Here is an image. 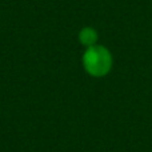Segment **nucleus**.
Masks as SVG:
<instances>
[{
  "instance_id": "nucleus-1",
  "label": "nucleus",
  "mask_w": 152,
  "mask_h": 152,
  "mask_svg": "<svg viewBox=\"0 0 152 152\" xmlns=\"http://www.w3.org/2000/svg\"><path fill=\"white\" fill-rule=\"evenodd\" d=\"M84 71L92 77H104L111 72L113 58L111 51L102 44H95L86 48L81 58Z\"/></svg>"
},
{
  "instance_id": "nucleus-2",
  "label": "nucleus",
  "mask_w": 152,
  "mask_h": 152,
  "mask_svg": "<svg viewBox=\"0 0 152 152\" xmlns=\"http://www.w3.org/2000/svg\"><path fill=\"white\" fill-rule=\"evenodd\" d=\"M77 39H79V43H80L83 47L88 48V47H92V45L97 44L99 34H97V31L94 27L87 26V27H83V28L79 31Z\"/></svg>"
}]
</instances>
